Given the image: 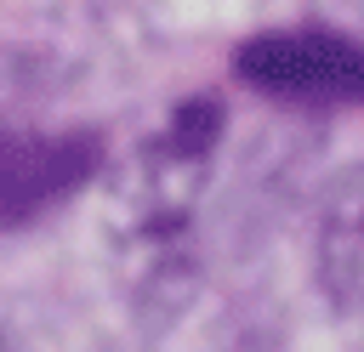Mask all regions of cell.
I'll list each match as a JSON object with an SVG mask.
<instances>
[{
    "mask_svg": "<svg viewBox=\"0 0 364 352\" xmlns=\"http://www.w3.org/2000/svg\"><path fill=\"white\" fill-rule=\"evenodd\" d=\"M0 352H28V346H23V341H17L11 329H0Z\"/></svg>",
    "mask_w": 364,
    "mask_h": 352,
    "instance_id": "cell-4",
    "label": "cell"
},
{
    "mask_svg": "<svg viewBox=\"0 0 364 352\" xmlns=\"http://www.w3.org/2000/svg\"><path fill=\"white\" fill-rule=\"evenodd\" d=\"M102 170L97 131H0V227L34 221Z\"/></svg>",
    "mask_w": 364,
    "mask_h": 352,
    "instance_id": "cell-2",
    "label": "cell"
},
{
    "mask_svg": "<svg viewBox=\"0 0 364 352\" xmlns=\"http://www.w3.org/2000/svg\"><path fill=\"white\" fill-rule=\"evenodd\" d=\"M347 6H353V11H358V17H364V0H347Z\"/></svg>",
    "mask_w": 364,
    "mask_h": 352,
    "instance_id": "cell-5",
    "label": "cell"
},
{
    "mask_svg": "<svg viewBox=\"0 0 364 352\" xmlns=\"http://www.w3.org/2000/svg\"><path fill=\"white\" fill-rule=\"evenodd\" d=\"M318 284L336 307H364V159L324 193L318 210Z\"/></svg>",
    "mask_w": 364,
    "mask_h": 352,
    "instance_id": "cell-3",
    "label": "cell"
},
{
    "mask_svg": "<svg viewBox=\"0 0 364 352\" xmlns=\"http://www.w3.org/2000/svg\"><path fill=\"white\" fill-rule=\"evenodd\" d=\"M233 68L279 97V102H301V108H347L364 102V45L347 34H324V28H273L239 45Z\"/></svg>",
    "mask_w": 364,
    "mask_h": 352,
    "instance_id": "cell-1",
    "label": "cell"
}]
</instances>
